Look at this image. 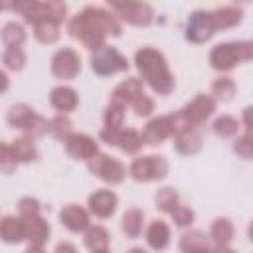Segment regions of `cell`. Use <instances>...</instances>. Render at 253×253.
<instances>
[{
	"instance_id": "cell-1",
	"label": "cell",
	"mask_w": 253,
	"mask_h": 253,
	"mask_svg": "<svg viewBox=\"0 0 253 253\" xmlns=\"http://www.w3.org/2000/svg\"><path fill=\"white\" fill-rule=\"evenodd\" d=\"M134 63L146 83L158 95H168L174 89V77L166 65L164 55L154 47H142L134 55Z\"/></svg>"
},
{
	"instance_id": "cell-2",
	"label": "cell",
	"mask_w": 253,
	"mask_h": 253,
	"mask_svg": "<svg viewBox=\"0 0 253 253\" xmlns=\"http://www.w3.org/2000/svg\"><path fill=\"white\" fill-rule=\"evenodd\" d=\"M69 34L77 40L83 42L85 47L99 51L105 45V30L97 24V20L93 18V14L89 12V8H85L81 14L73 16V20L69 22Z\"/></svg>"
},
{
	"instance_id": "cell-3",
	"label": "cell",
	"mask_w": 253,
	"mask_h": 253,
	"mask_svg": "<svg viewBox=\"0 0 253 253\" xmlns=\"http://www.w3.org/2000/svg\"><path fill=\"white\" fill-rule=\"evenodd\" d=\"M180 130H184V125H182V121H180L178 115H162V117L152 119L146 125V128L142 132V142H146V144H158L164 138H168L172 134H178Z\"/></svg>"
},
{
	"instance_id": "cell-4",
	"label": "cell",
	"mask_w": 253,
	"mask_h": 253,
	"mask_svg": "<svg viewBox=\"0 0 253 253\" xmlns=\"http://www.w3.org/2000/svg\"><path fill=\"white\" fill-rule=\"evenodd\" d=\"M213 111H215V101H213V97L200 93V95H196V97L178 113V117H180L184 128H194L196 125L204 123Z\"/></svg>"
},
{
	"instance_id": "cell-5",
	"label": "cell",
	"mask_w": 253,
	"mask_h": 253,
	"mask_svg": "<svg viewBox=\"0 0 253 253\" xmlns=\"http://www.w3.org/2000/svg\"><path fill=\"white\" fill-rule=\"evenodd\" d=\"M168 174V162L164 156H140L134 158L130 164V176L138 182H150V180H160Z\"/></svg>"
},
{
	"instance_id": "cell-6",
	"label": "cell",
	"mask_w": 253,
	"mask_h": 253,
	"mask_svg": "<svg viewBox=\"0 0 253 253\" xmlns=\"http://www.w3.org/2000/svg\"><path fill=\"white\" fill-rule=\"evenodd\" d=\"M241 59H245L243 55V42H227V43H217L211 53H210V63L213 69L217 71H229L233 69Z\"/></svg>"
},
{
	"instance_id": "cell-7",
	"label": "cell",
	"mask_w": 253,
	"mask_h": 253,
	"mask_svg": "<svg viewBox=\"0 0 253 253\" xmlns=\"http://www.w3.org/2000/svg\"><path fill=\"white\" fill-rule=\"evenodd\" d=\"M91 67H93V71L99 73V75H113V73H117V71L128 69V61H126V57H123L115 47L103 45L99 51L93 53V57H91Z\"/></svg>"
},
{
	"instance_id": "cell-8",
	"label": "cell",
	"mask_w": 253,
	"mask_h": 253,
	"mask_svg": "<svg viewBox=\"0 0 253 253\" xmlns=\"http://www.w3.org/2000/svg\"><path fill=\"white\" fill-rule=\"evenodd\" d=\"M89 170H91V174L99 176L101 180H105L109 184H119L125 178V166L117 158H111L107 154H97L95 158H91Z\"/></svg>"
},
{
	"instance_id": "cell-9",
	"label": "cell",
	"mask_w": 253,
	"mask_h": 253,
	"mask_svg": "<svg viewBox=\"0 0 253 253\" xmlns=\"http://www.w3.org/2000/svg\"><path fill=\"white\" fill-rule=\"evenodd\" d=\"M111 10H115L123 20L134 26H148L152 22V8L142 2H109Z\"/></svg>"
},
{
	"instance_id": "cell-10",
	"label": "cell",
	"mask_w": 253,
	"mask_h": 253,
	"mask_svg": "<svg viewBox=\"0 0 253 253\" xmlns=\"http://www.w3.org/2000/svg\"><path fill=\"white\" fill-rule=\"evenodd\" d=\"M213 32H215V28H213V22H211V14L198 10L190 16L188 28H186V38L190 42H196V43L208 42Z\"/></svg>"
},
{
	"instance_id": "cell-11",
	"label": "cell",
	"mask_w": 253,
	"mask_h": 253,
	"mask_svg": "<svg viewBox=\"0 0 253 253\" xmlns=\"http://www.w3.org/2000/svg\"><path fill=\"white\" fill-rule=\"evenodd\" d=\"M51 71L55 77L61 79H73L79 73V55L75 49L71 47H63L59 51H55L53 59H51Z\"/></svg>"
},
{
	"instance_id": "cell-12",
	"label": "cell",
	"mask_w": 253,
	"mask_h": 253,
	"mask_svg": "<svg viewBox=\"0 0 253 253\" xmlns=\"http://www.w3.org/2000/svg\"><path fill=\"white\" fill-rule=\"evenodd\" d=\"M101 138L107 144H115V146H119L121 150L128 152V154L136 152L142 146V134H138L132 128H126V130H123V128H119V130L105 128V130H101Z\"/></svg>"
},
{
	"instance_id": "cell-13",
	"label": "cell",
	"mask_w": 253,
	"mask_h": 253,
	"mask_svg": "<svg viewBox=\"0 0 253 253\" xmlns=\"http://www.w3.org/2000/svg\"><path fill=\"white\" fill-rule=\"evenodd\" d=\"M65 148L69 152V156L73 158H79V160H91L99 154L97 150V142L87 136V134H81V132H73L67 140H65Z\"/></svg>"
},
{
	"instance_id": "cell-14",
	"label": "cell",
	"mask_w": 253,
	"mask_h": 253,
	"mask_svg": "<svg viewBox=\"0 0 253 253\" xmlns=\"http://www.w3.org/2000/svg\"><path fill=\"white\" fill-rule=\"evenodd\" d=\"M142 95H144V91H142V81L136 79V77H128V79H125L123 83H119V85L115 87V91H113V95H111V103L126 107V105H132V103H134L138 97H142Z\"/></svg>"
},
{
	"instance_id": "cell-15",
	"label": "cell",
	"mask_w": 253,
	"mask_h": 253,
	"mask_svg": "<svg viewBox=\"0 0 253 253\" xmlns=\"http://www.w3.org/2000/svg\"><path fill=\"white\" fill-rule=\"evenodd\" d=\"M117 208V196L111 190H97L89 196V210L99 217H109Z\"/></svg>"
},
{
	"instance_id": "cell-16",
	"label": "cell",
	"mask_w": 253,
	"mask_h": 253,
	"mask_svg": "<svg viewBox=\"0 0 253 253\" xmlns=\"http://www.w3.org/2000/svg\"><path fill=\"white\" fill-rule=\"evenodd\" d=\"M24 225H26V239L30 241V245H43L47 241L49 235V225L43 217L40 215H30V217H22Z\"/></svg>"
},
{
	"instance_id": "cell-17",
	"label": "cell",
	"mask_w": 253,
	"mask_h": 253,
	"mask_svg": "<svg viewBox=\"0 0 253 253\" xmlns=\"http://www.w3.org/2000/svg\"><path fill=\"white\" fill-rule=\"evenodd\" d=\"M61 217V223L65 227H69L71 231H83V229H89V215L83 208L79 206H65L59 213Z\"/></svg>"
},
{
	"instance_id": "cell-18",
	"label": "cell",
	"mask_w": 253,
	"mask_h": 253,
	"mask_svg": "<svg viewBox=\"0 0 253 253\" xmlns=\"http://www.w3.org/2000/svg\"><path fill=\"white\" fill-rule=\"evenodd\" d=\"M49 101H51V105L57 109V111H61V113H69V111H73L75 107H77V93L71 89V87H55L53 91H51V95H49Z\"/></svg>"
},
{
	"instance_id": "cell-19",
	"label": "cell",
	"mask_w": 253,
	"mask_h": 253,
	"mask_svg": "<svg viewBox=\"0 0 253 253\" xmlns=\"http://www.w3.org/2000/svg\"><path fill=\"white\" fill-rule=\"evenodd\" d=\"M182 253H211L210 243L202 231H188L180 239Z\"/></svg>"
},
{
	"instance_id": "cell-20",
	"label": "cell",
	"mask_w": 253,
	"mask_h": 253,
	"mask_svg": "<svg viewBox=\"0 0 253 253\" xmlns=\"http://www.w3.org/2000/svg\"><path fill=\"white\" fill-rule=\"evenodd\" d=\"M211 22H213V28L215 30L231 28V26H235V24L241 22V10L235 8V6L217 8L215 12H211Z\"/></svg>"
},
{
	"instance_id": "cell-21",
	"label": "cell",
	"mask_w": 253,
	"mask_h": 253,
	"mask_svg": "<svg viewBox=\"0 0 253 253\" xmlns=\"http://www.w3.org/2000/svg\"><path fill=\"white\" fill-rule=\"evenodd\" d=\"M146 241H148V245L152 249H164L168 245V241H170V229H168V225L164 221H160V219L152 221L148 225V229H146Z\"/></svg>"
},
{
	"instance_id": "cell-22",
	"label": "cell",
	"mask_w": 253,
	"mask_h": 253,
	"mask_svg": "<svg viewBox=\"0 0 253 253\" xmlns=\"http://www.w3.org/2000/svg\"><path fill=\"white\" fill-rule=\"evenodd\" d=\"M6 119H8V123H10L12 126L26 130V128L30 126V123L36 119V113H34V109H32V107H28V105L20 103V105L10 107V111H8V115H6Z\"/></svg>"
},
{
	"instance_id": "cell-23",
	"label": "cell",
	"mask_w": 253,
	"mask_h": 253,
	"mask_svg": "<svg viewBox=\"0 0 253 253\" xmlns=\"http://www.w3.org/2000/svg\"><path fill=\"white\" fill-rule=\"evenodd\" d=\"M174 144H176V150L178 152H182V154H194V152L200 150L202 138H200V134L194 128H184V130H180L176 134Z\"/></svg>"
},
{
	"instance_id": "cell-24",
	"label": "cell",
	"mask_w": 253,
	"mask_h": 253,
	"mask_svg": "<svg viewBox=\"0 0 253 253\" xmlns=\"http://www.w3.org/2000/svg\"><path fill=\"white\" fill-rule=\"evenodd\" d=\"M2 239L6 243H20L22 239H26V225L24 219H16V217H4L2 219Z\"/></svg>"
},
{
	"instance_id": "cell-25",
	"label": "cell",
	"mask_w": 253,
	"mask_h": 253,
	"mask_svg": "<svg viewBox=\"0 0 253 253\" xmlns=\"http://www.w3.org/2000/svg\"><path fill=\"white\" fill-rule=\"evenodd\" d=\"M142 221H144V215L140 210L136 208H130L125 211L123 215V229L128 237H138L140 231H142Z\"/></svg>"
},
{
	"instance_id": "cell-26",
	"label": "cell",
	"mask_w": 253,
	"mask_h": 253,
	"mask_svg": "<svg viewBox=\"0 0 253 253\" xmlns=\"http://www.w3.org/2000/svg\"><path fill=\"white\" fill-rule=\"evenodd\" d=\"M85 245L93 251H105L109 245V233L101 225H93L85 231Z\"/></svg>"
},
{
	"instance_id": "cell-27",
	"label": "cell",
	"mask_w": 253,
	"mask_h": 253,
	"mask_svg": "<svg viewBox=\"0 0 253 253\" xmlns=\"http://www.w3.org/2000/svg\"><path fill=\"white\" fill-rule=\"evenodd\" d=\"M34 34H36V38L40 42L53 43L59 38V24L53 22V20H49V18H45V20H42V22H38L34 26Z\"/></svg>"
},
{
	"instance_id": "cell-28",
	"label": "cell",
	"mask_w": 253,
	"mask_h": 253,
	"mask_svg": "<svg viewBox=\"0 0 253 253\" xmlns=\"http://www.w3.org/2000/svg\"><path fill=\"white\" fill-rule=\"evenodd\" d=\"M10 148H12V154L16 156L18 162H30V160H34L38 156L32 138H18V140H14L10 144Z\"/></svg>"
},
{
	"instance_id": "cell-29",
	"label": "cell",
	"mask_w": 253,
	"mask_h": 253,
	"mask_svg": "<svg viewBox=\"0 0 253 253\" xmlns=\"http://www.w3.org/2000/svg\"><path fill=\"white\" fill-rule=\"evenodd\" d=\"M211 237L215 241V245H227L233 237V225L229 223V219H215L211 223Z\"/></svg>"
},
{
	"instance_id": "cell-30",
	"label": "cell",
	"mask_w": 253,
	"mask_h": 253,
	"mask_svg": "<svg viewBox=\"0 0 253 253\" xmlns=\"http://www.w3.org/2000/svg\"><path fill=\"white\" fill-rule=\"evenodd\" d=\"M2 40L8 47H20V43L26 40V34H24V28L16 22H10L2 28Z\"/></svg>"
},
{
	"instance_id": "cell-31",
	"label": "cell",
	"mask_w": 253,
	"mask_h": 253,
	"mask_svg": "<svg viewBox=\"0 0 253 253\" xmlns=\"http://www.w3.org/2000/svg\"><path fill=\"white\" fill-rule=\"evenodd\" d=\"M156 206H158V210L172 213V211L180 206V204H178V194H176V190H172V188H162V190H158V194H156Z\"/></svg>"
},
{
	"instance_id": "cell-32",
	"label": "cell",
	"mask_w": 253,
	"mask_h": 253,
	"mask_svg": "<svg viewBox=\"0 0 253 253\" xmlns=\"http://www.w3.org/2000/svg\"><path fill=\"white\" fill-rule=\"evenodd\" d=\"M49 130H51V134L55 136V138H59V140H67L73 132H71V121L67 119V117H63V115H57V117H53L51 121H49Z\"/></svg>"
},
{
	"instance_id": "cell-33",
	"label": "cell",
	"mask_w": 253,
	"mask_h": 253,
	"mask_svg": "<svg viewBox=\"0 0 253 253\" xmlns=\"http://www.w3.org/2000/svg\"><path fill=\"white\" fill-rule=\"evenodd\" d=\"M211 91H213V95L217 99L229 101L233 97V93H235V83H233L231 77H219V79H215L211 83Z\"/></svg>"
},
{
	"instance_id": "cell-34",
	"label": "cell",
	"mask_w": 253,
	"mask_h": 253,
	"mask_svg": "<svg viewBox=\"0 0 253 253\" xmlns=\"http://www.w3.org/2000/svg\"><path fill=\"white\" fill-rule=\"evenodd\" d=\"M123 119H125V107L111 103L107 113H105V126L109 130H119L123 125Z\"/></svg>"
},
{
	"instance_id": "cell-35",
	"label": "cell",
	"mask_w": 253,
	"mask_h": 253,
	"mask_svg": "<svg viewBox=\"0 0 253 253\" xmlns=\"http://www.w3.org/2000/svg\"><path fill=\"white\" fill-rule=\"evenodd\" d=\"M4 65L8 67V69H12V71H18V69H22L24 67V63H26V55H24V51L20 49V47H8L6 51H4Z\"/></svg>"
},
{
	"instance_id": "cell-36",
	"label": "cell",
	"mask_w": 253,
	"mask_h": 253,
	"mask_svg": "<svg viewBox=\"0 0 253 253\" xmlns=\"http://www.w3.org/2000/svg\"><path fill=\"white\" fill-rule=\"evenodd\" d=\"M213 130L221 136H233L237 132V121L229 115H221L219 119H215L213 123Z\"/></svg>"
},
{
	"instance_id": "cell-37",
	"label": "cell",
	"mask_w": 253,
	"mask_h": 253,
	"mask_svg": "<svg viewBox=\"0 0 253 253\" xmlns=\"http://www.w3.org/2000/svg\"><path fill=\"white\" fill-rule=\"evenodd\" d=\"M16 156L12 154V148L8 144H2L0 148V166H2V172L4 174H10L14 168H16Z\"/></svg>"
},
{
	"instance_id": "cell-38",
	"label": "cell",
	"mask_w": 253,
	"mask_h": 253,
	"mask_svg": "<svg viewBox=\"0 0 253 253\" xmlns=\"http://www.w3.org/2000/svg\"><path fill=\"white\" fill-rule=\"evenodd\" d=\"M20 215L22 217H30V215H40V202L36 198H22L18 204Z\"/></svg>"
},
{
	"instance_id": "cell-39",
	"label": "cell",
	"mask_w": 253,
	"mask_h": 253,
	"mask_svg": "<svg viewBox=\"0 0 253 253\" xmlns=\"http://www.w3.org/2000/svg\"><path fill=\"white\" fill-rule=\"evenodd\" d=\"M233 150L241 156V158H253V138H249L247 134L237 138L233 144Z\"/></svg>"
},
{
	"instance_id": "cell-40",
	"label": "cell",
	"mask_w": 253,
	"mask_h": 253,
	"mask_svg": "<svg viewBox=\"0 0 253 253\" xmlns=\"http://www.w3.org/2000/svg\"><path fill=\"white\" fill-rule=\"evenodd\" d=\"M132 107H134V113H136L138 117H146V115H150V113L154 111V101H152L150 97L142 95V97H138V99L132 103Z\"/></svg>"
},
{
	"instance_id": "cell-41",
	"label": "cell",
	"mask_w": 253,
	"mask_h": 253,
	"mask_svg": "<svg viewBox=\"0 0 253 253\" xmlns=\"http://www.w3.org/2000/svg\"><path fill=\"white\" fill-rule=\"evenodd\" d=\"M172 217L178 225H190L194 221V211L186 206H178L174 211H172Z\"/></svg>"
},
{
	"instance_id": "cell-42",
	"label": "cell",
	"mask_w": 253,
	"mask_h": 253,
	"mask_svg": "<svg viewBox=\"0 0 253 253\" xmlns=\"http://www.w3.org/2000/svg\"><path fill=\"white\" fill-rule=\"evenodd\" d=\"M55 253H77V249H75L69 241H61V243H57Z\"/></svg>"
},
{
	"instance_id": "cell-43",
	"label": "cell",
	"mask_w": 253,
	"mask_h": 253,
	"mask_svg": "<svg viewBox=\"0 0 253 253\" xmlns=\"http://www.w3.org/2000/svg\"><path fill=\"white\" fill-rule=\"evenodd\" d=\"M243 121H245L247 126H253V107H247L243 111Z\"/></svg>"
},
{
	"instance_id": "cell-44",
	"label": "cell",
	"mask_w": 253,
	"mask_h": 253,
	"mask_svg": "<svg viewBox=\"0 0 253 253\" xmlns=\"http://www.w3.org/2000/svg\"><path fill=\"white\" fill-rule=\"evenodd\" d=\"M243 55L245 59H253V42H243Z\"/></svg>"
},
{
	"instance_id": "cell-45",
	"label": "cell",
	"mask_w": 253,
	"mask_h": 253,
	"mask_svg": "<svg viewBox=\"0 0 253 253\" xmlns=\"http://www.w3.org/2000/svg\"><path fill=\"white\" fill-rule=\"evenodd\" d=\"M211 253H235V251L227 249L225 245H215V247H211Z\"/></svg>"
},
{
	"instance_id": "cell-46",
	"label": "cell",
	"mask_w": 253,
	"mask_h": 253,
	"mask_svg": "<svg viewBox=\"0 0 253 253\" xmlns=\"http://www.w3.org/2000/svg\"><path fill=\"white\" fill-rule=\"evenodd\" d=\"M26 253H43V249H42V247H40V245H30V247H28V251H26Z\"/></svg>"
},
{
	"instance_id": "cell-47",
	"label": "cell",
	"mask_w": 253,
	"mask_h": 253,
	"mask_svg": "<svg viewBox=\"0 0 253 253\" xmlns=\"http://www.w3.org/2000/svg\"><path fill=\"white\" fill-rule=\"evenodd\" d=\"M128 253H146V251H144L142 247H132V249H130Z\"/></svg>"
},
{
	"instance_id": "cell-48",
	"label": "cell",
	"mask_w": 253,
	"mask_h": 253,
	"mask_svg": "<svg viewBox=\"0 0 253 253\" xmlns=\"http://www.w3.org/2000/svg\"><path fill=\"white\" fill-rule=\"evenodd\" d=\"M249 239H251V241H253V221H251V223H249Z\"/></svg>"
},
{
	"instance_id": "cell-49",
	"label": "cell",
	"mask_w": 253,
	"mask_h": 253,
	"mask_svg": "<svg viewBox=\"0 0 253 253\" xmlns=\"http://www.w3.org/2000/svg\"><path fill=\"white\" fill-rule=\"evenodd\" d=\"M247 136L253 138V126H247Z\"/></svg>"
},
{
	"instance_id": "cell-50",
	"label": "cell",
	"mask_w": 253,
	"mask_h": 253,
	"mask_svg": "<svg viewBox=\"0 0 253 253\" xmlns=\"http://www.w3.org/2000/svg\"><path fill=\"white\" fill-rule=\"evenodd\" d=\"M93 253H107V249L105 251H93Z\"/></svg>"
}]
</instances>
